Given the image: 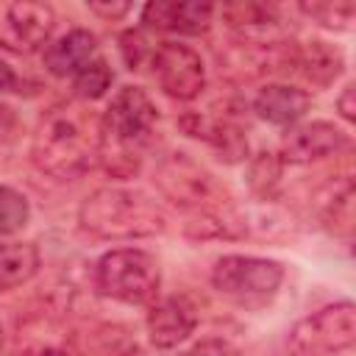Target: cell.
I'll return each instance as SVG.
<instances>
[{
    "mask_svg": "<svg viewBox=\"0 0 356 356\" xmlns=\"http://www.w3.org/2000/svg\"><path fill=\"white\" fill-rule=\"evenodd\" d=\"M153 184L170 203L195 211L197 220H217L225 231L228 225H234L228 217L231 197L225 186L186 153H170L167 159H161L153 172Z\"/></svg>",
    "mask_w": 356,
    "mask_h": 356,
    "instance_id": "cell-4",
    "label": "cell"
},
{
    "mask_svg": "<svg viewBox=\"0 0 356 356\" xmlns=\"http://www.w3.org/2000/svg\"><path fill=\"white\" fill-rule=\"evenodd\" d=\"M289 67H295V72L309 81L312 86H331L342 70H345V56L337 44H328V42H320V39H312L306 44H298L289 50V58H286Z\"/></svg>",
    "mask_w": 356,
    "mask_h": 356,
    "instance_id": "cell-15",
    "label": "cell"
},
{
    "mask_svg": "<svg viewBox=\"0 0 356 356\" xmlns=\"http://www.w3.org/2000/svg\"><path fill=\"white\" fill-rule=\"evenodd\" d=\"M350 147V136L328 120H312L292 125L281 142V161L286 164H312L328 156H337Z\"/></svg>",
    "mask_w": 356,
    "mask_h": 356,
    "instance_id": "cell-10",
    "label": "cell"
},
{
    "mask_svg": "<svg viewBox=\"0 0 356 356\" xmlns=\"http://www.w3.org/2000/svg\"><path fill=\"white\" fill-rule=\"evenodd\" d=\"M100 159V117L83 100L50 106L33 131L31 161L56 181L89 172Z\"/></svg>",
    "mask_w": 356,
    "mask_h": 356,
    "instance_id": "cell-1",
    "label": "cell"
},
{
    "mask_svg": "<svg viewBox=\"0 0 356 356\" xmlns=\"http://www.w3.org/2000/svg\"><path fill=\"white\" fill-rule=\"evenodd\" d=\"M78 222L86 234L108 242L147 239L164 231L167 217L156 200L139 189L100 186L78 209Z\"/></svg>",
    "mask_w": 356,
    "mask_h": 356,
    "instance_id": "cell-3",
    "label": "cell"
},
{
    "mask_svg": "<svg viewBox=\"0 0 356 356\" xmlns=\"http://www.w3.org/2000/svg\"><path fill=\"white\" fill-rule=\"evenodd\" d=\"M181 128L189 136H197L209 147H214L217 159H222L228 164H236V161L248 159V139H245L242 128L234 125L225 117H206V114L192 111V114H186L181 120Z\"/></svg>",
    "mask_w": 356,
    "mask_h": 356,
    "instance_id": "cell-14",
    "label": "cell"
},
{
    "mask_svg": "<svg viewBox=\"0 0 356 356\" xmlns=\"http://www.w3.org/2000/svg\"><path fill=\"white\" fill-rule=\"evenodd\" d=\"M312 106V95L292 83H267L253 97V111L270 125H295Z\"/></svg>",
    "mask_w": 356,
    "mask_h": 356,
    "instance_id": "cell-16",
    "label": "cell"
},
{
    "mask_svg": "<svg viewBox=\"0 0 356 356\" xmlns=\"http://www.w3.org/2000/svg\"><path fill=\"white\" fill-rule=\"evenodd\" d=\"M159 125V108L139 86H122L100 114V159L97 164L111 178L139 172L142 153Z\"/></svg>",
    "mask_w": 356,
    "mask_h": 356,
    "instance_id": "cell-2",
    "label": "cell"
},
{
    "mask_svg": "<svg viewBox=\"0 0 356 356\" xmlns=\"http://www.w3.org/2000/svg\"><path fill=\"white\" fill-rule=\"evenodd\" d=\"M281 170H284V161L278 153H259L256 159H250V167H248V186L253 195L259 197H273L275 189H278V181H281Z\"/></svg>",
    "mask_w": 356,
    "mask_h": 356,
    "instance_id": "cell-21",
    "label": "cell"
},
{
    "mask_svg": "<svg viewBox=\"0 0 356 356\" xmlns=\"http://www.w3.org/2000/svg\"><path fill=\"white\" fill-rule=\"evenodd\" d=\"M181 356H239V350L225 339H203V342L192 345Z\"/></svg>",
    "mask_w": 356,
    "mask_h": 356,
    "instance_id": "cell-25",
    "label": "cell"
},
{
    "mask_svg": "<svg viewBox=\"0 0 356 356\" xmlns=\"http://www.w3.org/2000/svg\"><path fill=\"white\" fill-rule=\"evenodd\" d=\"M42 267V253L33 242L0 239V292L28 284Z\"/></svg>",
    "mask_w": 356,
    "mask_h": 356,
    "instance_id": "cell-18",
    "label": "cell"
},
{
    "mask_svg": "<svg viewBox=\"0 0 356 356\" xmlns=\"http://www.w3.org/2000/svg\"><path fill=\"white\" fill-rule=\"evenodd\" d=\"M89 11H95L106 19H120L131 11V6L128 3H89Z\"/></svg>",
    "mask_w": 356,
    "mask_h": 356,
    "instance_id": "cell-26",
    "label": "cell"
},
{
    "mask_svg": "<svg viewBox=\"0 0 356 356\" xmlns=\"http://www.w3.org/2000/svg\"><path fill=\"white\" fill-rule=\"evenodd\" d=\"M353 83H348L345 89H342V95H339V100H337V108H339V114L348 120V122H353L356 120V106H353Z\"/></svg>",
    "mask_w": 356,
    "mask_h": 356,
    "instance_id": "cell-27",
    "label": "cell"
},
{
    "mask_svg": "<svg viewBox=\"0 0 356 356\" xmlns=\"http://www.w3.org/2000/svg\"><path fill=\"white\" fill-rule=\"evenodd\" d=\"M56 14L47 3L0 0V47L17 56L33 53L47 44Z\"/></svg>",
    "mask_w": 356,
    "mask_h": 356,
    "instance_id": "cell-8",
    "label": "cell"
},
{
    "mask_svg": "<svg viewBox=\"0 0 356 356\" xmlns=\"http://www.w3.org/2000/svg\"><path fill=\"white\" fill-rule=\"evenodd\" d=\"M197 325V312L184 295L156 298L147 312V337L159 350L178 348L192 337Z\"/></svg>",
    "mask_w": 356,
    "mask_h": 356,
    "instance_id": "cell-11",
    "label": "cell"
},
{
    "mask_svg": "<svg viewBox=\"0 0 356 356\" xmlns=\"http://www.w3.org/2000/svg\"><path fill=\"white\" fill-rule=\"evenodd\" d=\"M95 289L128 306H147L159 298L161 267L156 256L142 248H117L95 264Z\"/></svg>",
    "mask_w": 356,
    "mask_h": 356,
    "instance_id": "cell-5",
    "label": "cell"
},
{
    "mask_svg": "<svg viewBox=\"0 0 356 356\" xmlns=\"http://www.w3.org/2000/svg\"><path fill=\"white\" fill-rule=\"evenodd\" d=\"M114 81V72L108 67L106 58H95L92 64H86L78 75H72V89H75V97L83 100V103H92V100H100L108 86Z\"/></svg>",
    "mask_w": 356,
    "mask_h": 356,
    "instance_id": "cell-20",
    "label": "cell"
},
{
    "mask_svg": "<svg viewBox=\"0 0 356 356\" xmlns=\"http://www.w3.org/2000/svg\"><path fill=\"white\" fill-rule=\"evenodd\" d=\"M95 58H97V39L86 28H72L61 33L56 42H47L42 53L44 70L56 78H72Z\"/></svg>",
    "mask_w": 356,
    "mask_h": 356,
    "instance_id": "cell-13",
    "label": "cell"
},
{
    "mask_svg": "<svg viewBox=\"0 0 356 356\" xmlns=\"http://www.w3.org/2000/svg\"><path fill=\"white\" fill-rule=\"evenodd\" d=\"M31 220V206L14 186H0V239L22 231Z\"/></svg>",
    "mask_w": 356,
    "mask_h": 356,
    "instance_id": "cell-22",
    "label": "cell"
},
{
    "mask_svg": "<svg viewBox=\"0 0 356 356\" xmlns=\"http://www.w3.org/2000/svg\"><path fill=\"white\" fill-rule=\"evenodd\" d=\"M300 11L309 14L312 19H317L328 31H345L353 22L356 6L350 0H334V3L328 0V3H303Z\"/></svg>",
    "mask_w": 356,
    "mask_h": 356,
    "instance_id": "cell-23",
    "label": "cell"
},
{
    "mask_svg": "<svg viewBox=\"0 0 356 356\" xmlns=\"http://www.w3.org/2000/svg\"><path fill=\"white\" fill-rule=\"evenodd\" d=\"M17 86H19V78H17V72L0 58V95H8V92H17Z\"/></svg>",
    "mask_w": 356,
    "mask_h": 356,
    "instance_id": "cell-28",
    "label": "cell"
},
{
    "mask_svg": "<svg viewBox=\"0 0 356 356\" xmlns=\"http://www.w3.org/2000/svg\"><path fill=\"white\" fill-rule=\"evenodd\" d=\"M284 281V264L261 256L231 253L211 267V284L220 295L239 303H261L278 292Z\"/></svg>",
    "mask_w": 356,
    "mask_h": 356,
    "instance_id": "cell-7",
    "label": "cell"
},
{
    "mask_svg": "<svg viewBox=\"0 0 356 356\" xmlns=\"http://www.w3.org/2000/svg\"><path fill=\"white\" fill-rule=\"evenodd\" d=\"M211 17H214V6L195 0H153L142 8V22L147 28L184 33V36H197L209 31Z\"/></svg>",
    "mask_w": 356,
    "mask_h": 356,
    "instance_id": "cell-12",
    "label": "cell"
},
{
    "mask_svg": "<svg viewBox=\"0 0 356 356\" xmlns=\"http://www.w3.org/2000/svg\"><path fill=\"white\" fill-rule=\"evenodd\" d=\"M222 14L242 33L270 31V28L281 25V8L278 6H264V3H236V6H228Z\"/></svg>",
    "mask_w": 356,
    "mask_h": 356,
    "instance_id": "cell-19",
    "label": "cell"
},
{
    "mask_svg": "<svg viewBox=\"0 0 356 356\" xmlns=\"http://www.w3.org/2000/svg\"><path fill=\"white\" fill-rule=\"evenodd\" d=\"M153 78L172 100H195L206 89V67L197 50L178 42H161L150 56Z\"/></svg>",
    "mask_w": 356,
    "mask_h": 356,
    "instance_id": "cell-9",
    "label": "cell"
},
{
    "mask_svg": "<svg viewBox=\"0 0 356 356\" xmlns=\"http://www.w3.org/2000/svg\"><path fill=\"white\" fill-rule=\"evenodd\" d=\"M356 342V309L339 300L298 320L286 337L289 356H339Z\"/></svg>",
    "mask_w": 356,
    "mask_h": 356,
    "instance_id": "cell-6",
    "label": "cell"
},
{
    "mask_svg": "<svg viewBox=\"0 0 356 356\" xmlns=\"http://www.w3.org/2000/svg\"><path fill=\"white\" fill-rule=\"evenodd\" d=\"M0 348H3V328H0Z\"/></svg>",
    "mask_w": 356,
    "mask_h": 356,
    "instance_id": "cell-29",
    "label": "cell"
},
{
    "mask_svg": "<svg viewBox=\"0 0 356 356\" xmlns=\"http://www.w3.org/2000/svg\"><path fill=\"white\" fill-rule=\"evenodd\" d=\"M72 356H139V345L125 325L97 323L89 328L70 331Z\"/></svg>",
    "mask_w": 356,
    "mask_h": 356,
    "instance_id": "cell-17",
    "label": "cell"
},
{
    "mask_svg": "<svg viewBox=\"0 0 356 356\" xmlns=\"http://www.w3.org/2000/svg\"><path fill=\"white\" fill-rule=\"evenodd\" d=\"M120 50H122V58H125L128 70H139V64L145 58L150 61V56H153L156 47H147L142 31H125L122 39H120Z\"/></svg>",
    "mask_w": 356,
    "mask_h": 356,
    "instance_id": "cell-24",
    "label": "cell"
}]
</instances>
